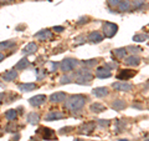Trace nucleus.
Listing matches in <instances>:
<instances>
[{
  "instance_id": "1",
  "label": "nucleus",
  "mask_w": 149,
  "mask_h": 141,
  "mask_svg": "<svg viewBox=\"0 0 149 141\" xmlns=\"http://www.w3.org/2000/svg\"><path fill=\"white\" fill-rule=\"evenodd\" d=\"M87 100V97L86 96H83V95H72V96H70L66 102H65V107L68 110H71V111H80L83 106H85V102Z\"/></svg>"
},
{
  "instance_id": "2",
  "label": "nucleus",
  "mask_w": 149,
  "mask_h": 141,
  "mask_svg": "<svg viewBox=\"0 0 149 141\" xmlns=\"http://www.w3.org/2000/svg\"><path fill=\"white\" fill-rule=\"evenodd\" d=\"M92 80V74L90 70L87 69H81L76 73V79L74 81L77 84H82V85H88Z\"/></svg>"
},
{
  "instance_id": "3",
  "label": "nucleus",
  "mask_w": 149,
  "mask_h": 141,
  "mask_svg": "<svg viewBox=\"0 0 149 141\" xmlns=\"http://www.w3.org/2000/svg\"><path fill=\"white\" fill-rule=\"evenodd\" d=\"M77 64L78 61L77 60H74V59H65L62 60L61 63H60V66H61V70L65 73H70V71H72V70L77 66Z\"/></svg>"
},
{
  "instance_id": "4",
  "label": "nucleus",
  "mask_w": 149,
  "mask_h": 141,
  "mask_svg": "<svg viewBox=\"0 0 149 141\" xmlns=\"http://www.w3.org/2000/svg\"><path fill=\"white\" fill-rule=\"evenodd\" d=\"M118 26L113 23H103V34L106 37H113L117 34Z\"/></svg>"
},
{
  "instance_id": "5",
  "label": "nucleus",
  "mask_w": 149,
  "mask_h": 141,
  "mask_svg": "<svg viewBox=\"0 0 149 141\" xmlns=\"http://www.w3.org/2000/svg\"><path fill=\"white\" fill-rule=\"evenodd\" d=\"M37 134H40L44 140H56L55 133L49 128H40L37 130Z\"/></svg>"
},
{
  "instance_id": "6",
  "label": "nucleus",
  "mask_w": 149,
  "mask_h": 141,
  "mask_svg": "<svg viewBox=\"0 0 149 141\" xmlns=\"http://www.w3.org/2000/svg\"><path fill=\"white\" fill-rule=\"evenodd\" d=\"M46 95H36V96H32L29 99V102H30V105L31 106H41L42 104H45V101H46Z\"/></svg>"
},
{
  "instance_id": "7",
  "label": "nucleus",
  "mask_w": 149,
  "mask_h": 141,
  "mask_svg": "<svg viewBox=\"0 0 149 141\" xmlns=\"http://www.w3.org/2000/svg\"><path fill=\"white\" fill-rule=\"evenodd\" d=\"M112 87L114 90H118V91H130L132 90V85L128 82H124V81H118V82H113L112 84Z\"/></svg>"
},
{
  "instance_id": "8",
  "label": "nucleus",
  "mask_w": 149,
  "mask_h": 141,
  "mask_svg": "<svg viewBox=\"0 0 149 141\" xmlns=\"http://www.w3.org/2000/svg\"><path fill=\"white\" fill-rule=\"evenodd\" d=\"M95 129H96V124L95 123H86V124H83V125H81L80 128H78V133L88 135V134H91Z\"/></svg>"
},
{
  "instance_id": "9",
  "label": "nucleus",
  "mask_w": 149,
  "mask_h": 141,
  "mask_svg": "<svg viewBox=\"0 0 149 141\" xmlns=\"http://www.w3.org/2000/svg\"><path fill=\"white\" fill-rule=\"evenodd\" d=\"M136 74H137V71H134V70H122L120 73H118L117 79L118 80H129Z\"/></svg>"
},
{
  "instance_id": "10",
  "label": "nucleus",
  "mask_w": 149,
  "mask_h": 141,
  "mask_svg": "<svg viewBox=\"0 0 149 141\" xmlns=\"http://www.w3.org/2000/svg\"><path fill=\"white\" fill-rule=\"evenodd\" d=\"M35 37L41 40V41L50 40L51 37H52V32H51L50 30H47V29H45V30H41V31L37 32V34H35Z\"/></svg>"
},
{
  "instance_id": "11",
  "label": "nucleus",
  "mask_w": 149,
  "mask_h": 141,
  "mask_svg": "<svg viewBox=\"0 0 149 141\" xmlns=\"http://www.w3.org/2000/svg\"><path fill=\"white\" fill-rule=\"evenodd\" d=\"M16 78H17V73H16L15 69L14 70H8V71L1 74V79L5 80V81H14Z\"/></svg>"
},
{
  "instance_id": "12",
  "label": "nucleus",
  "mask_w": 149,
  "mask_h": 141,
  "mask_svg": "<svg viewBox=\"0 0 149 141\" xmlns=\"http://www.w3.org/2000/svg\"><path fill=\"white\" fill-rule=\"evenodd\" d=\"M65 115L62 114V112H60V111H51L49 112L47 115L45 116V120L46 121H54V120H61L63 119Z\"/></svg>"
},
{
  "instance_id": "13",
  "label": "nucleus",
  "mask_w": 149,
  "mask_h": 141,
  "mask_svg": "<svg viewBox=\"0 0 149 141\" xmlns=\"http://www.w3.org/2000/svg\"><path fill=\"white\" fill-rule=\"evenodd\" d=\"M88 40L91 41V43H93V44H98V43H101L102 40H103V36L101 35V32H98V31H92L90 35H88Z\"/></svg>"
},
{
  "instance_id": "14",
  "label": "nucleus",
  "mask_w": 149,
  "mask_h": 141,
  "mask_svg": "<svg viewBox=\"0 0 149 141\" xmlns=\"http://www.w3.org/2000/svg\"><path fill=\"white\" fill-rule=\"evenodd\" d=\"M112 75L111 70L107 69V68H98L96 71V76L100 78V79H106V78H109Z\"/></svg>"
},
{
  "instance_id": "15",
  "label": "nucleus",
  "mask_w": 149,
  "mask_h": 141,
  "mask_svg": "<svg viewBox=\"0 0 149 141\" xmlns=\"http://www.w3.org/2000/svg\"><path fill=\"white\" fill-rule=\"evenodd\" d=\"M37 87V85L36 84H34V82H26V84H19V86H17V89L20 91H32V90H35V89Z\"/></svg>"
},
{
  "instance_id": "16",
  "label": "nucleus",
  "mask_w": 149,
  "mask_h": 141,
  "mask_svg": "<svg viewBox=\"0 0 149 141\" xmlns=\"http://www.w3.org/2000/svg\"><path fill=\"white\" fill-rule=\"evenodd\" d=\"M124 63L128 65V66H138L139 63H141V59L138 56H134V55H130L128 58H125Z\"/></svg>"
},
{
  "instance_id": "17",
  "label": "nucleus",
  "mask_w": 149,
  "mask_h": 141,
  "mask_svg": "<svg viewBox=\"0 0 149 141\" xmlns=\"http://www.w3.org/2000/svg\"><path fill=\"white\" fill-rule=\"evenodd\" d=\"M66 99V94L65 92H55L50 96V101L51 102H61Z\"/></svg>"
},
{
  "instance_id": "18",
  "label": "nucleus",
  "mask_w": 149,
  "mask_h": 141,
  "mask_svg": "<svg viewBox=\"0 0 149 141\" xmlns=\"http://www.w3.org/2000/svg\"><path fill=\"white\" fill-rule=\"evenodd\" d=\"M92 94L96 97H104L108 95V89L107 87H96L95 90H92Z\"/></svg>"
},
{
  "instance_id": "19",
  "label": "nucleus",
  "mask_w": 149,
  "mask_h": 141,
  "mask_svg": "<svg viewBox=\"0 0 149 141\" xmlns=\"http://www.w3.org/2000/svg\"><path fill=\"white\" fill-rule=\"evenodd\" d=\"M36 50H37V45L35 43H30V44H27L26 46H24L22 53H24L25 55H31V54H34Z\"/></svg>"
},
{
  "instance_id": "20",
  "label": "nucleus",
  "mask_w": 149,
  "mask_h": 141,
  "mask_svg": "<svg viewBox=\"0 0 149 141\" xmlns=\"http://www.w3.org/2000/svg\"><path fill=\"white\" fill-rule=\"evenodd\" d=\"M26 120H27V123H29V124L35 125V124H39L40 116H39V114H37V112H30V114L27 115Z\"/></svg>"
},
{
  "instance_id": "21",
  "label": "nucleus",
  "mask_w": 149,
  "mask_h": 141,
  "mask_svg": "<svg viewBox=\"0 0 149 141\" xmlns=\"http://www.w3.org/2000/svg\"><path fill=\"white\" fill-rule=\"evenodd\" d=\"M125 106H127V104H125V101L124 100H116L113 104H112V107H113L114 110H117V111H120V110H124L125 109Z\"/></svg>"
},
{
  "instance_id": "22",
  "label": "nucleus",
  "mask_w": 149,
  "mask_h": 141,
  "mask_svg": "<svg viewBox=\"0 0 149 141\" xmlns=\"http://www.w3.org/2000/svg\"><path fill=\"white\" fill-rule=\"evenodd\" d=\"M90 110L92 112H102V111H106L107 110V107L104 105H102L100 104V102H95V104H92L90 106Z\"/></svg>"
},
{
  "instance_id": "23",
  "label": "nucleus",
  "mask_w": 149,
  "mask_h": 141,
  "mask_svg": "<svg viewBox=\"0 0 149 141\" xmlns=\"http://www.w3.org/2000/svg\"><path fill=\"white\" fill-rule=\"evenodd\" d=\"M130 1L129 0H122L119 4H118V9H119V11H128L129 9H130Z\"/></svg>"
},
{
  "instance_id": "24",
  "label": "nucleus",
  "mask_w": 149,
  "mask_h": 141,
  "mask_svg": "<svg viewBox=\"0 0 149 141\" xmlns=\"http://www.w3.org/2000/svg\"><path fill=\"white\" fill-rule=\"evenodd\" d=\"M29 65H30V63H29V60H27L26 58L21 59L20 61L15 65V70H25L27 66H29Z\"/></svg>"
},
{
  "instance_id": "25",
  "label": "nucleus",
  "mask_w": 149,
  "mask_h": 141,
  "mask_svg": "<svg viewBox=\"0 0 149 141\" xmlns=\"http://www.w3.org/2000/svg\"><path fill=\"white\" fill-rule=\"evenodd\" d=\"M16 116H17V112L15 109H11V110H8L5 112V117H6V120L8 121H14L16 119Z\"/></svg>"
},
{
  "instance_id": "26",
  "label": "nucleus",
  "mask_w": 149,
  "mask_h": 141,
  "mask_svg": "<svg viewBox=\"0 0 149 141\" xmlns=\"http://www.w3.org/2000/svg\"><path fill=\"white\" fill-rule=\"evenodd\" d=\"M113 55H116L117 58H119V59H124V56L127 55V49H116L114 51H113Z\"/></svg>"
},
{
  "instance_id": "27",
  "label": "nucleus",
  "mask_w": 149,
  "mask_h": 141,
  "mask_svg": "<svg viewBox=\"0 0 149 141\" xmlns=\"http://www.w3.org/2000/svg\"><path fill=\"white\" fill-rule=\"evenodd\" d=\"M13 46H15L14 41H3V43H0V50H8Z\"/></svg>"
},
{
  "instance_id": "28",
  "label": "nucleus",
  "mask_w": 149,
  "mask_h": 141,
  "mask_svg": "<svg viewBox=\"0 0 149 141\" xmlns=\"http://www.w3.org/2000/svg\"><path fill=\"white\" fill-rule=\"evenodd\" d=\"M148 37H149V36H148L147 34H138V35H134V36H133V40L136 41V43H142V41L147 40Z\"/></svg>"
},
{
  "instance_id": "29",
  "label": "nucleus",
  "mask_w": 149,
  "mask_h": 141,
  "mask_svg": "<svg viewBox=\"0 0 149 141\" xmlns=\"http://www.w3.org/2000/svg\"><path fill=\"white\" fill-rule=\"evenodd\" d=\"M97 63H98L97 59H91V60H87V61H83V64L87 65V66H95Z\"/></svg>"
},
{
  "instance_id": "30",
  "label": "nucleus",
  "mask_w": 149,
  "mask_h": 141,
  "mask_svg": "<svg viewBox=\"0 0 149 141\" xmlns=\"http://www.w3.org/2000/svg\"><path fill=\"white\" fill-rule=\"evenodd\" d=\"M98 124L101 125V126H103V128H108V126L111 125V120H100L98 121Z\"/></svg>"
},
{
  "instance_id": "31",
  "label": "nucleus",
  "mask_w": 149,
  "mask_h": 141,
  "mask_svg": "<svg viewBox=\"0 0 149 141\" xmlns=\"http://www.w3.org/2000/svg\"><path fill=\"white\" fill-rule=\"evenodd\" d=\"M143 4H144V0H133V6L136 8V9L141 8Z\"/></svg>"
},
{
  "instance_id": "32",
  "label": "nucleus",
  "mask_w": 149,
  "mask_h": 141,
  "mask_svg": "<svg viewBox=\"0 0 149 141\" xmlns=\"http://www.w3.org/2000/svg\"><path fill=\"white\" fill-rule=\"evenodd\" d=\"M58 63H50V71H56L58 68Z\"/></svg>"
},
{
  "instance_id": "33",
  "label": "nucleus",
  "mask_w": 149,
  "mask_h": 141,
  "mask_svg": "<svg viewBox=\"0 0 149 141\" xmlns=\"http://www.w3.org/2000/svg\"><path fill=\"white\" fill-rule=\"evenodd\" d=\"M122 1V0H108V4L111 6H118V4Z\"/></svg>"
},
{
  "instance_id": "34",
  "label": "nucleus",
  "mask_w": 149,
  "mask_h": 141,
  "mask_svg": "<svg viewBox=\"0 0 149 141\" xmlns=\"http://www.w3.org/2000/svg\"><path fill=\"white\" fill-rule=\"evenodd\" d=\"M70 79H71V76H62L61 79H60V80H61V81H60V82H61V84H67V82H71V80H70Z\"/></svg>"
},
{
  "instance_id": "35",
  "label": "nucleus",
  "mask_w": 149,
  "mask_h": 141,
  "mask_svg": "<svg viewBox=\"0 0 149 141\" xmlns=\"http://www.w3.org/2000/svg\"><path fill=\"white\" fill-rule=\"evenodd\" d=\"M72 128H62L61 130H60V134H68L70 131H71Z\"/></svg>"
},
{
  "instance_id": "36",
  "label": "nucleus",
  "mask_w": 149,
  "mask_h": 141,
  "mask_svg": "<svg viewBox=\"0 0 149 141\" xmlns=\"http://www.w3.org/2000/svg\"><path fill=\"white\" fill-rule=\"evenodd\" d=\"M106 68H107V69H113V68H117V64H116V63H109V64H106Z\"/></svg>"
},
{
  "instance_id": "37",
  "label": "nucleus",
  "mask_w": 149,
  "mask_h": 141,
  "mask_svg": "<svg viewBox=\"0 0 149 141\" xmlns=\"http://www.w3.org/2000/svg\"><path fill=\"white\" fill-rule=\"evenodd\" d=\"M128 49H129L130 51H133V53H139V51H142L141 48H133V46H129Z\"/></svg>"
},
{
  "instance_id": "38",
  "label": "nucleus",
  "mask_w": 149,
  "mask_h": 141,
  "mask_svg": "<svg viewBox=\"0 0 149 141\" xmlns=\"http://www.w3.org/2000/svg\"><path fill=\"white\" fill-rule=\"evenodd\" d=\"M54 30L57 31V32H61V31L65 30V27H62V26H54Z\"/></svg>"
},
{
  "instance_id": "39",
  "label": "nucleus",
  "mask_w": 149,
  "mask_h": 141,
  "mask_svg": "<svg viewBox=\"0 0 149 141\" xmlns=\"http://www.w3.org/2000/svg\"><path fill=\"white\" fill-rule=\"evenodd\" d=\"M82 39H85V37H83V36H80V37H77L76 40H82ZM82 43H83V41H76V45H80V44H82Z\"/></svg>"
},
{
  "instance_id": "40",
  "label": "nucleus",
  "mask_w": 149,
  "mask_h": 141,
  "mask_svg": "<svg viewBox=\"0 0 149 141\" xmlns=\"http://www.w3.org/2000/svg\"><path fill=\"white\" fill-rule=\"evenodd\" d=\"M4 99H5V94H4V92H0V102H1Z\"/></svg>"
},
{
  "instance_id": "41",
  "label": "nucleus",
  "mask_w": 149,
  "mask_h": 141,
  "mask_svg": "<svg viewBox=\"0 0 149 141\" xmlns=\"http://www.w3.org/2000/svg\"><path fill=\"white\" fill-rule=\"evenodd\" d=\"M3 60H4V55H3L1 53H0V63H1V61H3Z\"/></svg>"
},
{
  "instance_id": "42",
  "label": "nucleus",
  "mask_w": 149,
  "mask_h": 141,
  "mask_svg": "<svg viewBox=\"0 0 149 141\" xmlns=\"http://www.w3.org/2000/svg\"><path fill=\"white\" fill-rule=\"evenodd\" d=\"M74 141H81V140H80V139H76V140H74Z\"/></svg>"
},
{
  "instance_id": "43",
  "label": "nucleus",
  "mask_w": 149,
  "mask_h": 141,
  "mask_svg": "<svg viewBox=\"0 0 149 141\" xmlns=\"http://www.w3.org/2000/svg\"><path fill=\"white\" fill-rule=\"evenodd\" d=\"M120 141H128V140H124V139H123V140H120Z\"/></svg>"
},
{
  "instance_id": "44",
  "label": "nucleus",
  "mask_w": 149,
  "mask_h": 141,
  "mask_svg": "<svg viewBox=\"0 0 149 141\" xmlns=\"http://www.w3.org/2000/svg\"><path fill=\"white\" fill-rule=\"evenodd\" d=\"M146 141H149V140H146Z\"/></svg>"
}]
</instances>
